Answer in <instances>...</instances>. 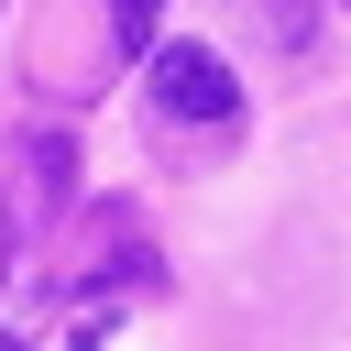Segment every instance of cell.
<instances>
[{
    "instance_id": "cell-1",
    "label": "cell",
    "mask_w": 351,
    "mask_h": 351,
    "mask_svg": "<svg viewBox=\"0 0 351 351\" xmlns=\"http://www.w3.org/2000/svg\"><path fill=\"white\" fill-rule=\"evenodd\" d=\"M143 88H154V110H165V121H219V132H230V110H241V88H230L219 44H154Z\"/></svg>"
},
{
    "instance_id": "cell-2",
    "label": "cell",
    "mask_w": 351,
    "mask_h": 351,
    "mask_svg": "<svg viewBox=\"0 0 351 351\" xmlns=\"http://www.w3.org/2000/svg\"><path fill=\"white\" fill-rule=\"evenodd\" d=\"M154 22H165V0H110V44H121V55L154 44Z\"/></svg>"
},
{
    "instance_id": "cell-3",
    "label": "cell",
    "mask_w": 351,
    "mask_h": 351,
    "mask_svg": "<svg viewBox=\"0 0 351 351\" xmlns=\"http://www.w3.org/2000/svg\"><path fill=\"white\" fill-rule=\"evenodd\" d=\"M263 22H274V44H307V22H318V0H263Z\"/></svg>"
}]
</instances>
